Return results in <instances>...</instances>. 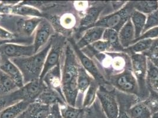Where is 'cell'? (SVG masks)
<instances>
[{"label": "cell", "instance_id": "1", "mask_svg": "<svg viewBox=\"0 0 158 118\" xmlns=\"http://www.w3.org/2000/svg\"><path fill=\"white\" fill-rule=\"evenodd\" d=\"M61 67V89L67 104L76 107L78 98L77 79L80 65L72 46L68 41L63 54Z\"/></svg>", "mask_w": 158, "mask_h": 118}, {"label": "cell", "instance_id": "2", "mask_svg": "<svg viewBox=\"0 0 158 118\" xmlns=\"http://www.w3.org/2000/svg\"><path fill=\"white\" fill-rule=\"evenodd\" d=\"M52 37L46 46L32 56L27 57L11 59L22 73L24 85L31 81L40 80L47 55L52 46Z\"/></svg>", "mask_w": 158, "mask_h": 118}, {"label": "cell", "instance_id": "3", "mask_svg": "<svg viewBox=\"0 0 158 118\" xmlns=\"http://www.w3.org/2000/svg\"><path fill=\"white\" fill-rule=\"evenodd\" d=\"M96 63L100 72L105 71L110 77L117 75L129 70V65H131V60L123 53L105 52L95 54L91 57Z\"/></svg>", "mask_w": 158, "mask_h": 118}, {"label": "cell", "instance_id": "4", "mask_svg": "<svg viewBox=\"0 0 158 118\" xmlns=\"http://www.w3.org/2000/svg\"><path fill=\"white\" fill-rule=\"evenodd\" d=\"M134 8L132 2H128L116 12L110 14L100 18L94 26L101 27L105 28H111L116 32L120 31L126 23L130 19Z\"/></svg>", "mask_w": 158, "mask_h": 118}, {"label": "cell", "instance_id": "5", "mask_svg": "<svg viewBox=\"0 0 158 118\" xmlns=\"http://www.w3.org/2000/svg\"><path fill=\"white\" fill-rule=\"evenodd\" d=\"M46 86L40 80L30 82L15 92L8 95L11 104L20 100H26L33 103L38 98Z\"/></svg>", "mask_w": 158, "mask_h": 118}, {"label": "cell", "instance_id": "6", "mask_svg": "<svg viewBox=\"0 0 158 118\" xmlns=\"http://www.w3.org/2000/svg\"><path fill=\"white\" fill-rule=\"evenodd\" d=\"M50 49L47 55L44 67L40 80H41L47 73L55 66L61 63L63 54L66 46L65 39L61 36H53Z\"/></svg>", "mask_w": 158, "mask_h": 118}, {"label": "cell", "instance_id": "7", "mask_svg": "<svg viewBox=\"0 0 158 118\" xmlns=\"http://www.w3.org/2000/svg\"><path fill=\"white\" fill-rule=\"evenodd\" d=\"M110 80L113 85L122 92L135 95L139 92L137 80L131 69L110 77Z\"/></svg>", "mask_w": 158, "mask_h": 118}, {"label": "cell", "instance_id": "8", "mask_svg": "<svg viewBox=\"0 0 158 118\" xmlns=\"http://www.w3.org/2000/svg\"><path fill=\"white\" fill-rule=\"evenodd\" d=\"M133 73L137 80L139 92H146L148 59L143 54H132L131 57Z\"/></svg>", "mask_w": 158, "mask_h": 118}, {"label": "cell", "instance_id": "9", "mask_svg": "<svg viewBox=\"0 0 158 118\" xmlns=\"http://www.w3.org/2000/svg\"><path fill=\"white\" fill-rule=\"evenodd\" d=\"M54 28L51 23L45 18H43L39 26L34 33L33 47L35 53L39 52L53 37Z\"/></svg>", "mask_w": 158, "mask_h": 118}, {"label": "cell", "instance_id": "10", "mask_svg": "<svg viewBox=\"0 0 158 118\" xmlns=\"http://www.w3.org/2000/svg\"><path fill=\"white\" fill-rule=\"evenodd\" d=\"M96 95L107 118H118L120 115L118 103L112 93L100 87Z\"/></svg>", "mask_w": 158, "mask_h": 118}, {"label": "cell", "instance_id": "11", "mask_svg": "<svg viewBox=\"0 0 158 118\" xmlns=\"http://www.w3.org/2000/svg\"><path fill=\"white\" fill-rule=\"evenodd\" d=\"M69 42L72 46L73 48L78 59L80 64L85 69L86 72L88 73L93 78H94V80L97 81V82H105V80L103 74L99 71L93 60L90 58L80 49H79L76 45V43L74 42L73 40H69Z\"/></svg>", "mask_w": 158, "mask_h": 118}, {"label": "cell", "instance_id": "12", "mask_svg": "<svg viewBox=\"0 0 158 118\" xmlns=\"http://www.w3.org/2000/svg\"><path fill=\"white\" fill-rule=\"evenodd\" d=\"M0 52L2 57L10 59L27 57L35 54L33 44L26 45L17 43H8L0 46Z\"/></svg>", "mask_w": 158, "mask_h": 118}, {"label": "cell", "instance_id": "13", "mask_svg": "<svg viewBox=\"0 0 158 118\" xmlns=\"http://www.w3.org/2000/svg\"><path fill=\"white\" fill-rule=\"evenodd\" d=\"M41 81L44 83L47 87L57 91L64 98L61 89V63L50 70Z\"/></svg>", "mask_w": 158, "mask_h": 118}, {"label": "cell", "instance_id": "14", "mask_svg": "<svg viewBox=\"0 0 158 118\" xmlns=\"http://www.w3.org/2000/svg\"><path fill=\"white\" fill-rule=\"evenodd\" d=\"M0 70L5 73L13 79L19 89L24 85V78L22 73L20 69L14 63L11 59L2 57Z\"/></svg>", "mask_w": 158, "mask_h": 118}, {"label": "cell", "instance_id": "15", "mask_svg": "<svg viewBox=\"0 0 158 118\" xmlns=\"http://www.w3.org/2000/svg\"><path fill=\"white\" fill-rule=\"evenodd\" d=\"M105 30V28L97 26H93L87 29L79 41L75 43L76 45L79 49L82 50L87 46L102 39Z\"/></svg>", "mask_w": 158, "mask_h": 118}, {"label": "cell", "instance_id": "16", "mask_svg": "<svg viewBox=\"0 0 158 118\" xmlns=\"http://www.w3.org/2000/svg\"><path fill=\"white\" fill-rule=\"evenodd\" d=\"M9 14L18 15L21 17H41L43 18V14L37 8L30 5L26 4L21 1L19 4L11 6L10 9Z\"/></svg>", "mask_w": 158, "mask_h": 118}, {"label": "cell", "instance_id": "17", "mask_svg": "<svg viewBox=\"0 0 158 118\" xmlns=\"http://www.w3.org/2000/svg\"><path fill=\"white\" fill-rule=\"evenodd\" d=\"M35 102L50 106L56 104L60 105V106L67 104L64 98L58 92L47 87L41 92Z\"/></svg>", "mask_w": 158, "mask_h": 118}, {"label": "cell", "instance_id": "18", "mask_svg": "<svg viewBox=\"0 0 158 118\" xmlns=\"http://www.w3.org/2000/svg\"><path fill=\"white\" fill-rule=\"evenodd\" d=\"M31 103L26 100H20L8 105L0 111V118H17L26 111Z\"/></svg>", "mask_w": 158, "mask_h": 118}, {"label": "cell", "instance_id": "19", "mask_svg": "<svg viewBox=\"0 0 158 118\" xmlns=\"http://www.w3.org/2000/svg\"><path fill=\"white\" fill-rule=\"evenodd\" d=\"M103 7H90L84 14L80 21V27L82 29H88L94 26L98 21L100 14Z\"/></svg>", "mask_w": 158, "mask_h": 118}, {"label": "cell", "instance_id": "20", "mask_svg": "<svg viewBox=\"0 0 158 118\" xmlns=\"http://www.w3.org/2000/svg\"><path fill=\"white\" fill-rule=\"evenodd\" d=\"M26 118H48L51 113V106L34 102L26 111Z\"/></svg>", "mask_w": 158, "mask_h": 118}, {"label": "cell", "instance_id": "21", "mask_svg": "<svg viewBox=\"0 0 158 118\" xmlns=\"http://www.w3.org/2000/svg\"><path fill=\"white\" fill-rule=\"evenodd\" d=\"M118 39L122 47L127 48L135 40V30L131 19L126 22L118 32Z\"/></svg>", "mask_w": 158, "mask_h": 118}, {"label": "cell", "instance_id": "22", "mask_svg": "<svg viewBox=\"0 0 158 118\" xmlns=\"http://www.w3.org/2000/svg\"><path fill=\"white\" fill-rule=\"evenodd\" d=\"M146 82L152 92L158 94V67L149 59Z\"/></svg>", "mask_w": 158, "mask_h": 118}, {"label": "cell", "instance_id": "23", "mask_svg": "<svg viewBox=\"0 0 158 118\" xmlns=\"http://www.w3.org/2000/svg\"><path fill=\"white\" fill-rule=\"evenodd\" d=\"M147 16L144 14L140 13L138 11L133 10L130 19L135 30V40L139 38L143 33L146 22Z\"/></svg>", "mask_w": 158, "mask_h": 118}, {"label": "cell", "instance_id": "24", "mask_svg": "<svg viewBox=\"0 0 158 118\" xmlns=\"http://www.w3.org/2000/svg\"><path fill=\"white\" fill-rule=\"evenodd\" d=\"M19 89L13 79L0 70V96L10 95Z\"/></svg>", "mask_w": 158, "mask_h": 118}, {"label": "cell", "instance_id": "25", "mask_svg": "<svg viewBox=\"0 0 158 118\" xmlns=\"http://www.w3.org/2000/svg\"><path fill=\"white\" fill-rule=\"evenodd\" d=\"M127 114L131 118H152L153 116L151 109L145 102L133 105Z\"/></svg>", "mask_w": 158, "mask_h": 118}, {"label": "cell", "instance_id": "26", "mask_svg": "<svg viewBox=\"0 0 158 118\" xmlns=\"http://www.w3.org/2000/svg\"><path fill=\"white\" fill-rule=\"evenodd\" d=\"M42 19L43 18L41 17H30L21 20L19 24L21 32L27 37L31 36L34 34Z\"/></svg>", "mask_w": 158, "mask_h": 118}, {"label": "cell", "instance_id": "27", "mask_svg": "<svg viewBox=\"0 0 158 118\" xmlns=\"http://www.w3.org/2000/svg\"><path fill=\"white\" fill-rule=\"evenodd\" d=\"M93 81L94 80L92 77L86 72L85 69L80 64L77 79V88L79 94H85Z\"/></svg>", "mask_w": 158, "mask_h": 118}, {"label": "cell", "instance_id": "28", "mask_svg": "<svg viewBox=\"0 0 158 118\" xmlns=\"http://www.w3.org/2000/svg\"><path fill=\"white\" fill-rule=\"evenodd\" d=\"M135 10L145 15L149 14L158 10L157 1H141L132 2Z\"/></svg>", "mask_w": 158, "mask_h": 118}, {"label": "cell", "instance_id": "29", "mask_svg": "<svg viewBox=\"0 0 158 118\" xmlns=\"http://www.w3.org/2000/svg\"><path fill=\"white\" fill-rule=\"evenodd\" d=\"M102 40L109 43L113 50L119 51L124 49L120 43L118 32L114 30L111 28H105L102 36Z\"/></svg>", "mask_w": 158, "mask_h": 118}, {"label": "cell", "instance_id": "30", "mask_svg": "<svg viewBox=\"0 0 158 118\" xmlns=\"http://www.w3.org/2000/svg\"><path fill=\"white\" fill-rule=\"evenodd\" d=\"M62 118H81L83 110L68 104L60 106Z\"/></svg>", "mask_w": 158, "mask_h": 118}, {"label": "cell", "instance_id": "31", "mask_svg": "<svg viewBox=\"0 0 158 118\" xmlns=\"http://www.w3.org/2000/svg\"><path fill=\"white\" fill-rule=\"evenodd\" d=\"M153 42V40H141L135 42L126 49L130 51L132 54H140V53H141L148 51Z\"/></svg>", "mask_w": 158, "mask_h": 118}, {"label": "cell", "instance_id": "32", "mask_svg": "<svg viewBox=\"0 0 158 118\" xmlns=\"http://www.w3.org/2000/svg\"><path fill=\"white\" fill-rule=\"evenodd\" d=\"M98 89V87L97 83L94 82V81H93L85 93V96L83 100V108L89 107L92 105L96 98V96L97 95L96 93Z\"/></svg>", "mask_w": 158, "mask_h": 118}, {"label": "cell", "instance_id": "33", "mask_svg": "<svg viewBox=\"0 0 158 118\" xmlns=\"http://www.w3.org/2000/svg\"><path fill=\"white\" fill-rule=\"evenodd\" d=\"M60 24L64 29L70 30L76 24L75 16L71 13L64 14L60 18Z\"/></svg>", "mask_w": 158, "mask_h": 118}, {"label": "cell", "instance_id": "34", "mask_svg": "<svg viewBox=\"0 0 158 118\" xmlns=\"http://www.w3.org/2000/svg\"><path fill=\"white\" fill-rule=\"evenodd\" d=\"M157 27H158V10L149 14L147 16L146 24L142 33H145L148 30Z\"/></svg>", "mask_w": 158, "mask_h": 118}, {"label": "cell", "instance_id": "35", "mask_svg": "<svg viewBox=\"0 0 158 118\" xmlns=\"http://www.w3.org/2000/svg\"><path fill=\"white\" fill-rule=\"evenodd\" d=\"M156 38H158V27L148 30L146 32H145V33H142V35L139 38L133 40V41L132 42V45L135 42L141 40H153V39Z\"/></svg>", "mask_w": 158, "mask_h": 118}, {"label": "cell", "instance_id": "36", "mask_svg": "<svg viewBox=\"0 0 158 118\" xmlns=\"http://www.w3.org/2000/svg\"><path fill=\"white\" fill-rule=\"evenodd\" d=\"M148 56L153 63L158 62V41H154L151 47L148 51H147Z\"/></svg>", "mask_w": 158, "mask_h": 118}, {"label": "cell", "instance_id": "37", "mask_svg": "<svg viewBox=\"0 0 158 118\" xmlns=\"http://www.w3.org/2000/svg\"><path fill=\"white\" fill-rule=\"evenodd\" d=\"M15 36L14 33H11L4 27L0 26V40L16 42L15 41Z\"/></svg>", "mask_w": 158, "mask_h": 118}, {"label": "cell", "instance_id": "38", "mask_svg": "<svg viewBox=\"0 0 158 118\" xmlns=\"http://www.w3.org/2000/svg\"><path fill=\"white\" fill-rule=\"evenodd\" d=\"M48 118H62L60 114V105L51 106V113Z\"/></svg>", "mask_w": 158, "mask_h": 118}, {"label": "cell", "instance_id": "39", "mask_svg": "<svg viewBox=\"0 0 158 118\" xmlns=\"http://www.w3.org/2000/svg\"><path fill=\"white\" fill-rule=\"evenodd\" d=\"M10 105L7 95L0 96V111L4 109L7 106Z\"/></svg>", "mask_w": 158, "mask_h": 118}, {"label": "cell", "instance_id": "40", "mask_svg": "<svg viewBox=\"0 0 158 118\" xmlns=\"http://www.w3.org/2000/svg\"><path fill=\"white\" fill-rule=\"evenodd\" d=\"M118 118H131L130 116L128 115L127 113H120L119 116Z\"/></svg>", "mask_w": 158, "mask_h": 118}, {"label": "cell", "instance_id": "41", "mask_svg": "<svg viewBox=\"0 0 158 118\" xmlns=\"http://www.w3.org/2000/svg\"><path fill=\"white\" fill-rule=\"evenodd\" d=\"M26 113L25 112L23 114H21L20 116H19L17 118H26Z\"/></svg>", "mask_w": 158, "mask_h": 118}, {"label": "cell", "instance_id": "42", "mask_svg": "<svg viewBox=\"0 0 158 118\" xmlns=\"http://www.w3.org/2000/svg\"><path fill=\"white\" fill-rule=\"evenodd\" d=\"M152 118H158V111L154 115H153Z\"/></svg>", "mask_w": 158, "mask_h": 118}, {"label": "cell", "instance_id": "43", "mask_svg": "<svg viewBox=\"0 0 158 118\" xmlns=\"http://www.w3.org/2000/svg\"><path fill=\"white\" fill-rule=\"evenodd\" d=\"M2 54H1V53L0 52V67H1V63H2Z\"/></svg>", "mask_w": 158, "mask_h": 118}, {"label": "cell", "instance_id": "44", "mask_svg": "<svg viewBox=\"0 0 158 118\" xmlns=\"http://www.w3.org/2000/svg\"><path fill=\"white\" fill-rule=\"evenodd\" d=\"M2 16H3V14H0V21H1V19H2Z\"/></svg>", "mask_w": 158, "mask_h": 118}]
</instances>
